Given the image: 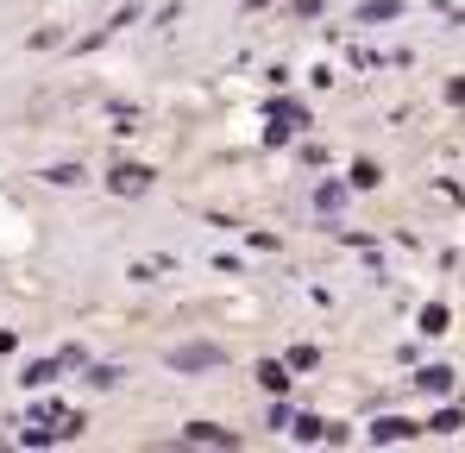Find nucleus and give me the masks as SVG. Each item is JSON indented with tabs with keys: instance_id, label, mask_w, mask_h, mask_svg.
<instances>
[{
	"instance_id": "nucleus-1",
	"label": "nucleus",
	"mask_w": 465,
	"mask_h": 453,
	"mask_svg": "<svg viewBox=\"0 0 465 453\" xmlns=\"http://www.w3.org/2000/svg\"><path fill=\"white\" fill-rule=\"evenodd\" d=\"M170 366H176V372H202V366H221V353H214V347H183Z\"/></svg>"
},
{
	"instance_id": "nucleus-2",
	"label": "nucleus",
	"mask_w": 465,
	"mask_h": 453,
	"mask_svg": "<svg viewBox=\"0 0 465 453\" xmlns=\"http://www.w3.org/2000/svg\"><path fill=\"white\" fill-rule=\"evenodd\" d=\"M189 441H208V448H221V441H227V448H232L227 428H208V422H195V428H189Z\"/></svg>"
},
{
	"instance_id": "nucleus-3",
	"label": "nucleus",
	"mask_w": 465,
	"mask_h": 453,
	"mask_svg": "<svg viewBox=\"0 0 465 453\" xmlns=\"http://www.w3.org/2000/svg\"><path fill=\"white\" fill-rule=\"evenodd\" d=\"M421 384H428V390H447V384H453V372H447V366H434V372H421Z\"/></svg>"
}]
</instances>
